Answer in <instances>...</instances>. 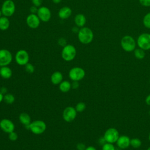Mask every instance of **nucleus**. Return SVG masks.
<instances>
[{
	"mask_svg": "<svg viewBox=\"0 0 150 150\" xmlns=\"http://www.w3.org/2000/svg\"><path fill=\"white\" fill-rule=\"evenodd\" d=\"M72 13V10L68 6H63L60 9L58 12L59 17L62 19L69 18Z\"/></svg>",
	"mask_w": 150,
	"mask_h": 150,
	"instance_id": "dca6fc26",
	"label": "nucleus"
},
{
	"mask_svg": "<svg viewBox=\"0 0 150 150\" xmlns=\"http://www.w3.org/2000/svg\"><path fill=\"white\" fill-rule=\"evenodd\" d=\"M15 59L18 64L20 66H25L27 63H29V53L26 50L24 49H21L16 53Z\"/></svg>",
	"mask_w": 150,
	"mask_h": 150,
	"instance_id": "0eeeda50",
	"label": "nucleus"
},
{
	"mask_svg": "<svg viewBox=\"0 0 150 150\" xmlns=\"http://www.w3.org/2000/svg\"><path fill=\"white\" fill-rule=\"evenodd\" d=\"M15 100V96L11 93H6L4 95V99L3 101L6 103V104H12Z\"/></svg>",
	"mask_w": 150,
	"mask_h": 150,
	"instance_id": "5701e85b",
	"label": "nucleus"
},
{
	"mask_svg": "<svg viewBox=\"0 0 150 150\" xmlns=\"http://www.w3.org/2000/svg\"><path fill=\"white\" fill-rule=\"evenodd\" d=\"M32 2L34 6L39 7L42 5V0H32Z\"/></svg>",
	"mask_w": 150,
	"mask_h": 150,
	"instance_id": "72a5a7b5",
	"label": "nucleus"
},
{
	"mask_svg": "<svg viewBox=\"0 0 150 150\" xmlns=\"http://www.w3.org/2000/svg\"><path fill=\"white\" fill-rule=\"evenodd\" d=\"M59 89L63 93L68 92L71 88V83L67 80H63L59 84Z\"/></svg>",
	"mask_w": 150,
	"mask_h": 150,
	"instance_id": "4be33fe9",
	"label": "nucleus"
},
{
	"mask_svg": "<svg viewBox=\"0 0 150 150\" xmlns=\"http://www.w3.org/2000/svg\"><path fill=\"white\" fill-rule=\"evenodd\" d=\"M4 99V94L0 91V103L3 101Z\"/></svg>",
	"mask_w": 150,
	"mask_h": 150,
	"instance_id": "ea45409f",
	"label": "nucleus"
},
{
	"mask_svg": "<svg viewBox=\"0 0 150 150\" xmlns=\"http://www.w3.org/2000/svg\"><path fill=\"white\" fill-rule=\"evenodd\" d=\"M85 150H97V149H96V148H94L93 146H89L86 147Z\"/></svg>",
	"mask_w": 150,
	"mask_h": 150,
	"instance_id": "4c0bfd02",
	"label": "nucleus"
},
{
	"mask_svg": "<svg viewBox=\"0 0 150 150\" xmlns=\"http://www.w3.org/2000/svg\"><path fill=\"white\" fill-rule=\"evenodd\" d=\"M0 128L4 132L9 134L14 131L15 125L13 122L9 119L4 118L0 121Z\"/></svg>",
	"mask_w": 150,
	"mask_h": 150,
	"instance_id": "ddd939ff",
	"label": "nucleus"
},
{
	"mask_svg": "<svg viewBox=\"0 0 150 150\" xmlns=\"http://www.w3.org/2000/svg\"><path fill=\"white\" fill-rule=\"evenodd\" d=\"M149 115H150V111H149Z\"/></svg>",
	"mask_w": 150,
	"mask_h": 150,
	"instance_id": "a18cd8bd",
	"label": "nucleus"
},
{
	"mask_svg": "<svg viewBox=\"0 0 150 150\" xmlns=\"http://www.w3.org/2000/svg\"><path fill=\"white\" fill-rule=\"evenodd\" d=\"M12 75V71L8 66L0 67V76L4 79H9Z\"/></svg>",
	"mask_w": 150,
	"mask_h": 150,
	"instance_id": "f3484780",
	"label": "nucleus"
},
{
	"mask_svg": "<svg viewBox=\"0 0 150 150\" xmlns=\"http://www.w3.org/2000/svg\"><path fill=\"white\" fill-rule=\"evenodd\" d=\"M103 138L106 142L113 144L117 141L119 138V132L115 128H110L105 131Z\"/></svg>",
	"mask_w": 150,
	"mask_h": 150,
	"instance_id": "6e6552de",
	"label": "nucleus"
},
{
	"mask_svg": "<svg viewBox=\"0 0 150 150\" xmlns=\"http://www.w3.org/2000/svg\"><path fill=\"white\" fill-rule=\"evenodd\" d=\"M116 142L120 148L126 149L130 145V138L127 135H122L119 137Z\"/></svg>",
	"mask_w": 150,
	"mask_h": 150,
	"instance_id": "2eb2a0df",
	"label": "nucleus"
},
{
	"mask_svg": "<svg viewBox=\"0 0 150 150\" xmlns=\"http://www.w3.org/2000/svg\"><path fill=\"white\" fill-rule=\"evenodd\" d=\"M63 74L60 71H59L54 72L50 77L51 82L52 83V84L54 85L59 84L63 81Z\"/></svg>",
	"mask_w": 150,
	"mask_h": 150,
	"instance_id": "a211bd4d",
	"label": "nucleus"
},
{
	"mask_svg": "<svg viewBox=\"0 0 150 150\" xmlns=\"http://www.w3.org/2000/svg\"><path fill=\"white\" fill-rule=\"evenodd\" d=\"M145 103L147 105H150V94L148 95L145 98Z\"/></svg>",
	"mask_w": 150,
	"mask_h": 150,
	"instance_id": "e433bc0d",
	"label": "nucleus"
},
{
	"mask_svg": "<svg viewBox=\"0 0 150 150\" xmlns=\"http://www.w3.org/2000/svg\"><path fill=\"white\" fill-rule=\"evenodd\" d=\"M76 148L77 150H85L86 148V146L84 144L79 142L76 145Z\"/></svg>",
	"mask_w": 150,
	"mask_h": 150,
	"instance_id": "2f4dec72",
	"label": "nucleus"
},
{
	"mask_svg": "<svg viewBox=\"0 0 150 150\" xmlns=\"http://www.w3.org/2000/svg\"><path fill=\"white\" fill-rule=\"evenodd\" d=\"M79 40L82 44L90 43L94 38V34L91 29L87 27H82L77 32Z\"/></svg>",
	"mask_w": 150,
	"mask_h": 150,
	"instance_id": "f257e3e1",
	"label": "nucleus"
},
{
	"mask_svg": "<svg viewBox=\"0 0 150 150\" xmlns=\"http://www.w3.org/2000/svg\"><path fill=\"white\" fill-rule=\"evenodd\" d=\"M148 138H149V140L150 141V132H149V136H148Z\"/></svg>",
	"mask_w": 150,
	"mask_h": 150,
	"instance_id": "37998d69",
	"label": "nucleus"
},
{
	"mask_svg": "<svg viewBox=\"0 0 150 150\" xmlns=\"http://www.w3.org/2000/svg\"><path fill=\"white\" fill-rule=\"evenodd\" d=\"M86 73L83 69L80 67H74L71 68L69 72V78L72 81H80L85 76Z\"/></svg>",
	"mask_w": 150,
	"mask_h": 150,
	"instance_id": "423d86ee",
	"label": "nucleus"
},
{
	"mask_svg": "<svg viewBox=\"0 0 150 150\" xmlns=\"http://www.w3.org/2000/svg\"><path fill=\"white\" fill-rule=\"evenodd\" d=\"M141 141L139 138H134L130 139V145H131L134 148H138L141 145Z\"/></svg>",
	"mask_w": 150,
	"mask_h": 150,
	"instance_id": "393cba45",
	"label": "nucleus"
},
{
	"mask_svg": "<svg viewBox=\"0 0 150 150\" xmlns=\"http://www.w3.org/2000/svg\"><path fill=\"white\" fill-rule=\"evenodd\" d=\"M144 25L148 29H150V12L146 13L143 18Z\"/></svg>",
	"mask_w": 150,
	"mask_h": 150,
	"instance_id": "a878e982",
	"label": "nucleus"
},
{
	"mask_svg": "<svg viewBox=\"0 0 150 150\" xmlns=\"http://www.w3.org/2000/svg\"><path fill=\"white\" fill-rule=\"evenodd\" d=\"M58 43H59V45H60V46H63V47L67 45V44H66V39H65L64 38H60V39H59V40H58Z\"/></svg>",
	"mask_w": 150,
	"mask_h": 150,
	"instance_id": "473e14b6",
	"label": "nucleus"
},
{
	"mask_svg": "<svg viewBox=\"0 0 150 150\" xmlns=\"http://www.w3.org/2000/svg\"><path fill=\"white\" fill-rule=\"evenodd\" d=\"M26 128L33 134L35 135H40L46 131V124L42 120H35L31 122Z\"/></svg>",
	"mask_w": 150,
	"mask_h": 150,
	"instance_id": "f03ea898",
	"label": "nucleus"
},
{
	"mask_svg": "<svg viewBox=\"0 0 150 150\" xmlns=\"http://www.w3.org/2000/svg\"><path fill=\"white\" fill-rule=\"evenodd\" d=\"M77 112L75 108L71 106L67 107L63 111V120L69 122L73 121L77 116Z\"/></svg>",
	"mask_w": 150,
	"mask_h": 150,
	"instance_id": "9b49d317",
	"label": "nucleus"
},
{
	"mask_svg": "<svg viewBox=\"0 0 150 150\" xmlns=\"http://www.w3.org/2000/svg\"><path fill=\"white\" fill-rule=\"evenodd\" d=\"M52 1L54 4H59L62 1V0H52Z\"/></svg>",
	"mask_w": 150,
	"mask_h": 150,
	"instance_id": "a19ab883",
	"label": "nucleus"
},
{
	"mask_svg": "<svg viewBox=\"0 0 150 150\" xmlns=\"http://www.w3.org/2000/svg\"><path fill=\"white\" fill-rule=\"evenodd\" d=\"M0 91L4 94V93H5V94H6V89L5 88V87H2V88H1V90H0Z\"/></svg>",
	"mask_w": 150,
	"mask_h": 150,
	"instance_id": "58836bf2",
	"label": "nucleus"
},
{
	"mask_svg": "<svg viewBox=\"0 0 150 150\" xmlns=\"http://www.w3.org/2000/svg\"><path fill=\"white\" fill-rule=\"evenodd\" d=\"M137 44L139 48L144 50L150 49V34L148 33L141 34L138 38Z\"/></svg>",
	"mask_w": 150,
	"mask_h": 150,
	"instance_id": "1a4fd4ad",
	"label": "nucleus"
},
{
	"mask_svg": "<svg viewBox=\"0 0 150 150\" xmlns=\"http://www.w3.org/2000/svg\"><path fill=\"white\" fill-rule=\"evenodd\" d=\"M86 108V105L83 102L78 103L76 104V107H75L76 110L77 111V112H81L84 111L85 110Z\"/></svg>",
	"mask_w": 150,
	"mask_h": 150,
	"instance_id": "bb28decb",
	"label": "nucleus"
},
{
	"mask_svg": "<svg viewBox=\"0 0 150 150\" xmlns=\"http://www.w3.org/2000/svg\"><path fill=\"white\" fill-rule=\"evenodd\" d=\"M102 150H115V149L112 144L106 142L103 145Z\"/></svg>",
	"mask_w": 150,
	"mask_h": 150,
	"instance_id": "cd10ccee",
	"label": "nucleus"
},
{
	"mask_svg": "<svg viewBox=\"0 0 150 150\" xmlns=\"http://www.w3.org/2000/svg\"><path fill=\"white\" fill-rule=\"evenodd\" d=\"M2 15L6 17L11 16L15 12V5L12 0H5L1 7Z\"/></svg>",
	"mask_w": 150,
	"mask_h": 150,
	"instance_id": "39448f33",
	"label": "nucleus"
},
{
	"mask_svg": "<svg viewBox=\"0 0 150 150\" xmlns=\"http://www.w3.org/2000/svg\"><path fill=\"white\" fill-rule=\"evenodd\" d=\"M139 2L144 6H150V0H139Z\"/></svg>",
	"mask_w": 150,
	"mask_h": 150,
	"instance_id": "7c9ffc66",
	"label": "nucleus"
},
{
	"mask_svg": "<svg viewBox=\"0 0 150 150\" xmlns=\"http://www.w3.org/2000/svg\"><path fill=\"white\" fill-rule=\"evenodd\" d=\"M25 70L28 73H33L35 71V67L34 66L30 63H28L25 66Z\"/></svg>",
	"mask_w": 150,
	"mask_h": 150,
	"instance_id": "c85d7f7f",
	"label": "nucleus"
},
{
	"mask_svg": "<svg viewBox=\"0 0 150 150\" xmlns=\"http://www.w3.org/2000/svg\"><path fill=\"white\" fill-rule=\"evenodd\" d=\"M19 120L25 127H27L31 122L30 116L26 112H22L19 114Z\"/></svg>",
	"mask_w": 150,
	"mask_h": 150,
	"instance_id": "aec40b11",
	"label": "nucleus"
},
{
	"mask_svg": "<svg viewBox=\"0 0 150 150\" xmlns=\"http://www.w3.org/2000/svg\"><path fill=\"white\" fill-rule=\"evenodd\" d=\"M76 54L77 51L75 47L72 45L68 44L63 47L61 55L64 60L70 62L75 58Z\"/></svg>",
	"mask_w": 150,
	"mask_h": 150,
	"instance_id": "7ed1b4c3",
	"label": "nucleus"
},
{
	"mask_svg": "<svg viewBox=\"0 0 150 150\" xmlns=\"http://www.w3.org/2000/svg\"><path fill=\"white\" fill-rule=\"evenodd\" d=\"M121 46L124 50L130 52L135 49L136 43L134 39L129 35L124 36L121 40Z\"/></svg>",
	"mask_w": 150,
	"mask_h": 150,
	"instance_id": "20e7f679",
	"label": "nucleus"
},
{
	"mask_svg": "<svg viewBox=\"0 0 150 150\" xmlns=\"http://www.w3.org/2000/svg\"><path fill=\"white\" fill-rule=\"evenodd\" d=\"M40 19L38 16L36 14L30 13L29 14L26 19L28 26L32 29H36L39 27L40 25Z\"/></svg>",
	"mask_w": 150,
	"mask_h": 150,
	"instance_id": "4468645a",
	"label": "nucleus"
},
{
	"mask_svg": "<svg viewBox=\"0 0 150 150\" xmlns=\"http://www.w3.org/2000/svg\"><path fill=\"white\" fill-rule=\"evenodd\" d=\"M71 84V87L73 89H76L79 87V83L77 81H73V83Z\"/></svg>",
	"mask_w": 150,
	"mask_h": 150,
	"instance_id": "c9c22d12",
	"label": "nucleus"
},
{
	"mask_svg": "<svg viewBox=\"0 0 150 150\" xmlns=\"http://www.w3.org/2000/svg\"><path fill=\"white\" fill-rule=\"evenodd\" d=\"M147 150H150V146L147 149Z\"/></svg>",
	"mask_w": 150,
	"mask_h": 150,
	"instance_id": "c03bdc74",
	"label": "nucleus"
},
{
	"mask_svg": "<svg viewBox=\"0 0 150 150\" xmlns=\"http://www.w3.org/2000/svg\"><path fill=\"white\" fill-rule=\"evenodd\" d=\"M134 56L138 59H143L145 56L144 50L139 48L134 50Z\"/></svg>",
	"mask_w": 150,
	"mask_h": 150,
	"instance_id": "b1692460",
	"label": "nucleus"
},
{
	"mask_svg": "<svg viewBox=\"0 0 150 150\" xmlns=\"http://www.w3.org/2000/svg\"><path fill=\"white\" fill-rule=\"evenodd\" d=\"M74 23L77 27H84L86 23V16L81 13L77 14L74 17Z\"/></svg>",
	"mask_w": 150,
	"mask_h": 150,
	"instance_id": "6ab92c4d",
	"label": "nucleus"
},
{
	"mask_svg": "<svg viewBox=\"0 0 150 150\" xmlns=\"http://www.w3.org/2000/svg\"><path fill=\"white\" fill-rule=\"evenodd\" d=\"M8 138H9V140H11L12 141H15L18 139V134L16 132H15V131H12L8 134Z\"/></svg>",
	"mask_w": 150,
	"mask_h": 150,
	"instance_id": "c756f323",
	"label": "nucleus"
},
{
	"mask_svg": "<svg viewBox=\"0 0 150 150\" xmlns=\"http://www.w3.org/2000/svg\"><path fill=\"white\" fill-rule=\"evenodd\" d=\"M12 60V54L7 49H0V67L8 66Z\"/></svg>",
	"mask_w": 150,
	"mask_h": 150,
	"instance_id": "9d476101",
	"label": "nucleus"
},
{
	"mask_svg": "<svg viewBox=\"0 0 150 150\" xmlns=\"http://www.w3.org/2000/svg\"><path fill=\"white\" fill-rule=\"evenodd\" d=\"M2 12L1 9V10H0V18L2 16Z\"/></svg>",
	"mask_w": 150,
	"mask_h": 150,
	"instance_id": "79ce46f5",
	"label": "nucleus"
},
{
	"mask_svg": "<svg viewBox=\"0 0 150 150\" xmlns=\"http://www.w3.org/2000/svg\"><path fill=\"white\" fill-rule=\"evenodd\" d=\"M37 15L40 21L43 22H48L51 18V12L46 6H40L38 8Z\"/></svg>",
	"mask_w": 150,
	"mask_h": 150,
	"instance_id": "f8f14e48",
	"label": "nucleus"
},
{
	"mask_svg": "<svg viewBox=\"0 0 150 150\" xmlns=\"http://www.w3.org/2000/svg\"><path fill=\"white\" fill-rule=\"evenodd\" d=\"M38 10V8L36 6H34V5L32 6L30 8V12L31 13H33V14H35L36 13H37Z\"/></svg>",
	"mask_w": 150,
	"mask_h": 150,
	"instance_id": "f704fd0d",
	"label": "nucleus"
},
{
	"mask_svg": "<svg viewBox=\"0 0 150 150\" xmlns=\"http://www.w3.org/2000/svg\"><path fill=\"white\" fill-rule=\"evenodd\" d=\"M10 25V22L6 16H1L0 18V30H7Z\"/></svg>",
	"mask_w": 150,
	"mask_h": 150,
	"instance_id": "412c9836",
	"label": "nucleus"
}]
</instances>
